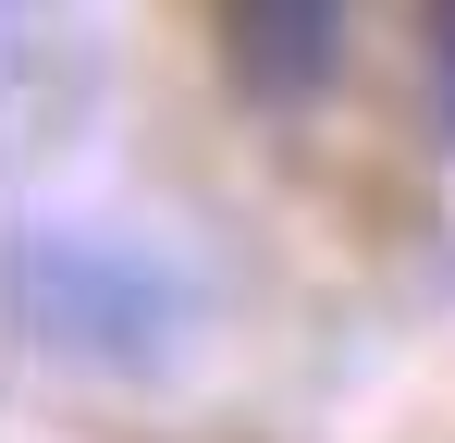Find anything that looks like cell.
<instances>
[{"mask_svg": "<svg viewBox=\"0 0 455 443\" xmlns=\"http://www.w3.org/2000/svg\"><path fill=\"white\" fill-rule=\"evenodd\" d=\"M12 295H25V320L50 345H86V358H148L160 333H172V308H185V284L160 259L99 246V234H37L12 259Z\"/></svg>", "mask_w": 455, "mask_h": 443, "instance_id": "6da1fadb", "label": "cell"}, {"mask_svg": "<svg viewBox=\"0 0 455 443\" xmlns=\"http://www.w3.org/2000/svg\"><path fill=\"white\" fill-rule=\"evenodd\" d=\"M345 12L357 0H210V37H222V74L246 99H307L345 62Z\"/></svg>", "mask_w": 455, "mask_h": 443, "instance_id": "7a4b0ae2", "label": "cell"}, {"mask_svg": "<svg viewBox=\"0 0 455 443\" xmlns=\"http://www.w3.org/2000/svg\"><path fill=\"white\" fill-rule=\"evenodd\" d=\"M431 99H443V124H455V0H431Z\"/></svg>", "mask_w": 455, "mask_h": 443, "instance_id": "3957f363", "label": "cell"}]
</instances>
